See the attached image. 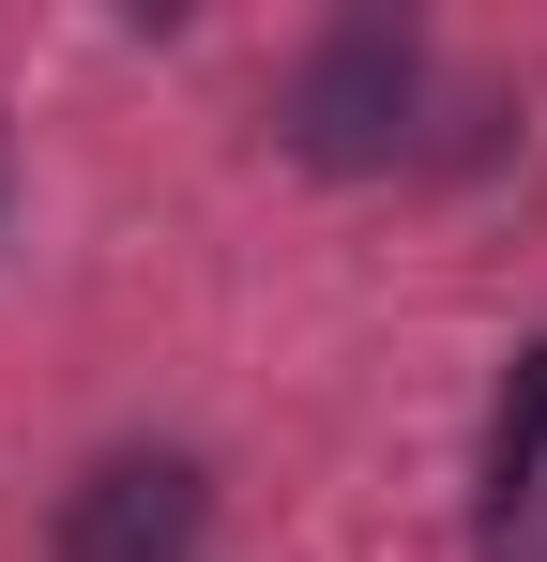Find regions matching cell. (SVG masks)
Segmentation results:
<instances>
[{
  "mask_svg": "<svg viewBox=\"0 0 547 562\" xmlns=\"http://www.w3.org/2000/svg\"><path fill=\"white\" fill-rule=\"evenodd\" d=\"M411 122H426V31L411 15H335L304 61H289V92H274V137L304 153V168H335V183H365V168H395L411 153Z\"/></svg>",
  "mask_w": 547,
  "mask_h": 562,
  "instance_id": "6da1fadb",
  "label": "cell"
},
{
  "mask_svg": "<svg viewBox=\"0 0 547 562\" xmlns=\"http://www.w3.org/2000/svg\"><path fill=\"white\" fill-rule=\"evenodd\" d=\"M547 502V335L502 366V395H487V457H471V548L517 562V517Z\"/></svg>",
  "mask_w": 547,
  "mask_h": 562,
  "instance_id": "3957f363",
  "label": "cell"
},
{
  "mask_svg": "<svg viewBox=\"0 0 547 562\" xmlns=\"http://www.w3.org/2000/svg\"><path fill=\"white\" fill-rule=\"evenodd\" d=\"M198 532H213V471L182 441H122V457H91L62 486L46 562H198Z\"/></svg>",
  "mask_w": 547,
  "mask_h": 562,
  "instance_id": "7a4b0ae2",
  "label": "cell"
}]
</instances>
